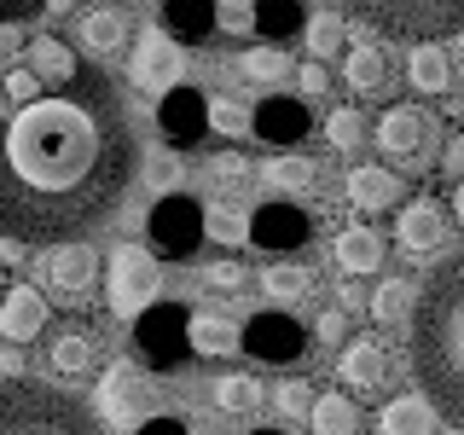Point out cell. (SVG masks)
Here are the masks:
<instances>
[{"label":"cell","mask_w":464,"mask_h":435,"mask_svg":"<svg viewBox=\"0 0 464 435\" xmlns=\"http://www.w3.org/2000/svg\"><path fill=\"white\" fill-rule=\"evenodd\" d=\"M140 169L134 122L105 64L0 111V232L24 244L82 238L116 215Z\"/></svg>","instance_id":"obj_1"},{"label":"cell","mask_w":464,"mask_h":435,"mask_svg":"<svg viewBox=\"0 0 464 435\" xmlns=\"http://www.w3.org/2000/svg\"><path fill=\"white\" fill-rule=\"evenodd\" d=\"M406 360L412 377L424 383L435 412L447 424L464 430V256L430 273V285H418L412 319H406Z\"/></svg>","instance_id":"obj_2"},{"label":"cell","mask_w":464,"mask_h":435,"mask_svg":"<svg viewBox=\"0 0 464 435\" xmlns=\"http://www.w3.org/2000/svg\"><path fill=\"white\" fill-rule=\"evenodd\" d=\"M0 435H111V430H105V418L87 412L58 383L6 377L0 383Z\"/></svg>","instance_id":"obj_3"},{"label":"cell","mask_w":464,"mask_h":435,"mask_svg":"<svg viewBox=\"0 0 464 435\" xmlns=\"http://www.w3.org/2000/svg\"><path fill=\"white\" fill-rule=\"evenodd\" d=\"M337 12L360 18L383 41H447L464 29V0H337Z\"/></svg>","instance_id":"obj_4"},{"label":"cell","mask_w":464,"mask_h":435,"mask_svg":"<svg viewBox=\"0 0 464 435\" xmlns=\"http://www.w3.org/2000/svg\"><path fill=\"white\" fill-rule=\"evenodd\" d=\"M203 203L192 192H163L151 203V215H145V250H151L157 261H192L198 256V244L209 238V221H203Z\"/></svg>","instance_id":"obj_5"},{"label":"cell","mask_w":464,"mask_h":435,"mask_svg":"<svg viewBox=\"0 0 464 435\" xmlns=\"http://www.w3.org/2000/svg\"><path fill=\"white\" fill-rule=\"evenodd\" d=\"M134 354L151 372H180L186 360L198 354L192 348V308H180V302H151L145 314H134Z\"/></svg>","instance_id":"obj_6"},{"label":"cell","mask_w":464,"mask_h":435,"mask_svg":"<svg viewBox=\"0 0 464 435\" xmlns=\"http://www.w3.org/2000/svg\"><path fill=\"white\" fill-rule=\"evenodd\" d=\"M157 290H163V261L145 250V244H116L111 273H105V308L134 325V314L151 308Z\"/></svg>","instance_id":"obj_7"},{"label":"cell","mask_w":464,"mask_h":435,"mask_svg":"<svg viewBox=\"0 0 464 435\" xmlns=\"http://www.w3.org/2000/svg\"><path fill=\"white\" fill-rule=\"evenodd\" d=\"M372 140L395 169H430L435 151H441V128H435V116H424L418 105H389L377 116Z\"/></svg>","instance_id":"obj_8"},{"label":"cell","mask_w":464,"mask_h":435,"mask_svg":"<svg viewBox=\"0 0 464 435\" xmlns=\"http://www.w3.org/2000/svg\"><path fill=\"white\" fill-rule=\"evenodd\" d=\"M308 325L302 319H290L285 308H261L244 319V331H238V348L250 360H261V366H296L302 354H308Z\"/></svg>","instance_id":"obj_9"},{"label":"cell","mask_w":464,"mask_h":435,"mask_svg":"<svg viewBox=\"0 0 464 435\" xmlns=\"http://www.w3.org/2000/svg\"><path fill=\"white\" fill-rule=\"evenodd\" d=\"M93 406H99V418H105V424L134 430V424L151 418V377H145L134 360H116V366H105V377H99Z\"/></svg>","instance_id":"obj_10"},{"label":"cell","mask_w":464,"mask_h":435,"mask_svg":"<svg viewBox=\"0 0 464 435\" xmlns=\"http://www.w3.org/2000/svg\"><path fill=\"white\" fill-rule=\"evenodd\" d=\"M314 238V215L296 209L290 198H267L261 209H250V244L267 256H296Z\"/></svg>","instance_id":"obj_11"},{"label":"cell","mask_w":464,"mask_h":435,"mask_svg":"<svg viewBox=\"0 0 464 435\" xmlns=\"http://www.w3.org/2000/svg\"><path fill=\"white\" fill-rule=\"evenodd\" d=\"M157 134L169 145H203L209 140V93L192 82H174L169 93H157Z\"/></svg>","instance_id":"obj_12"},{"label":"cell","mask_w":464,"mask_h":435,"mask_svg":"<svg viewBox=\"0 0 464 435\" xmlns=\"http://www.w3.org/2000/svg\"><path fill=\"white\" fill-rule=\"evenodd\" d=\"M186 47L180 41H169L163 29H145V35H134V53H128V82L145 87V93H169L174 82H180L186 70Z\"/></svg>","instance_id":"obj_13"},{"label":"cell","mask_w":464,"mask_h":435,"mask_svg":"<svg viewBox=\"0 0 464 435\" xmlns=\"http://www.w3.org/2000/svg\"><path fill=\"white\" fill-rule=\"evenodd\" d=\"M308 128H314V111H308V99H296V93H267L250 111V134L261 145H273V151L302 145V140H308Z\"/></svg>","instance_id":"obj_14"},{"label":"cell","mask_w":464,"mask_h":435,"mask_svg":"<svg viewBox=\"0 0 464 435\" xmlns=\"http://www.w3.org/2000/svg\"><path fill=\"white\" fill-rule=\"evenodd\" d=\"M41 279H47V290H58V302H87L99 285V250L93 244H76V238H58V250L47 256Z\"/></svg>","instance_id":"obj_15"},{"label":"cell","mask_w":464,"mask_h":435,"mask_svg":"<svg viewBox=\"0 0 464 435\" xmlns=\"http://www.w3.org/2000/svg\"><path fill=\"white\" fill-rule=\"evenodd\" d=\"M447 238H453V227H447V209H441L435 198H412V203H401L395 244H401L406 256L430 261V256H441V250H447Z\"/></svg>","instance_id":"obj_16"},{"label":"cell","mask_w":464,"mask_h":435,"mask_svg":"<svg viewBox=\"0 0 464 435\" xmlns=\"http://www.w3.org/2000/svg\"><path fill=\"white\" fill-rule=\"evenodd\" d=\"M47 296L41 290H29V285H12L6 296H0V337L6 343H35V337H47Z\"/></svg>","instance_id":"obj_17"},{"label":"cell","mask_w":464,"mask_h":435,"mask_svg":"<svg viewBox=\"0 0 464 435\" xmlns=\"http://www.w3.org/2000/svg\"><path fill=\"white\" fill-rule=\"evenodd\" d=\"M47 360H53L58 377H93V366H99V337H93V325L70 319V325L47 331Z\"/></svg>","instance_id":"obj_18"},{"label":"cell","mask_w":464,"mask_h":435,"mask_svg":"<svg viewBox=\"0 0 464 435\" xmlns=\"http://www.w3.org/2000/svg\"><path fill=\"white\" fill-rule=\"evenodd\" d=\"M343 192H348V203H354V209L383 215V209H401L406 186H401V174H395V169H383V163H360V169H348Z\"/></svg>","instance_id":"obj_19"},{"label":"cell","mask_w":464,"mask_h":435,"mask_svg":"<svg viewBox=\"0 0 464 435\" xmlns=\"http://www.w3.org/2000/svg\"><path fill=\"white\" fill-rule=\"evenodd\" d=\"M343 383H348V395H383V383H389L383 343H377V337L343 343Z\"/></svg>","instance_id":"obj_20"},{"label":"cell","mask_w":464,"mask_h":435,"mask_svg":"<svg viewBox=\"0 0 464 435\" xmlns=\"http://www.w3.org/2000/svg\"><path fill=\"white\" fill-rule=\"evenodd\" d=\"M343 82L354 87L360 99H383L389 87H395V64H389V53L377 47V41H360V47H348V58H343Z\"/></svg>","instance_id":"obj_21"},{"label":"cell","mask_w":464,"mask_h":435,"mask_svg":"<svg viewBox=\"0 0 464 435\" xmlns=\"http://www.w3.org/2000/svg\"><path fill=\"white\" fill-rule=\"evenodd\" d=\"M76 24H82V47L99 53V58H111V53L128 47V12L116 6V0H93V6H82Z\"/></svg>","instance_id":"obj_22"},{"label":"cell","mask_w":464,"mask_h":435,"mask_svg":"<svg viewBox=\"0 0 464 435\" xmlns=\"http://www.w3.org/2000/svg\"><path fill=\"white\" fill-rule=\"evenodd\" d=\"M157 24H163V35L180 41V47H203V41L215 35V0H163Z\"/></svg>","instance_id":"obj_23"},{"label":"cell","mask_w":464,"mask_h":435,"mask_svg":"<svg viewBox=\"0 0 464 435\" xmlns=\"http://www.w3.org/2000/svg\"><path fill=\"white\" fill-rule=\"evenodd\" d=\"M383 250L389 244L372 227H343L337 244H331V261H337V273H348V279H366V273L383 267Z\"/></svg>","instance_id":"obj_24"},{"label":"cell","mask_w":464,"mask_h":435,"mask_svg":"<svg viewBox=\"0 0 464 435\" xmlns=\"http://www.w3.org/2000/svg\"><path fill=\"white\" fill-rule=\"evenodd\" d=\"M256 6V35L261 41H296L308 29V0H250Z\"/></svg>","instance_id":"obj_25"},{"label":"cell","mask_w":464,"mask_h":435,"mask_svg":"<svg viewBox=\"0 0 464 435\" xmlns=\"http://www.w3.org/2000/svg\"><path fill=\"white\" fill-rule=\"evenodd\" d=\"M377 430H383V435H435V401L430 395H395V401H383Z\"/></svg>","instance_id":"obj_26"},{"label":"cell","mask_w":464,"mask_h":435,"mask_svg":"<svg viewBox=\"0 0 464 435\" xmlns=\"http://www.w3.org/2000/svg\"><path fill=\"white\" fill-rule=\"evenodd\" d=\"M24 58H29V70H35L41 82H53V87H64V82L82 70L76 53H70L58 35H29V53H24Z\"/></svg>","instance_id":"obj_27"},{"label":"cell","mask_w":464,"mask_h":435,"mask_svg":"<svg viewBox=\"0 0 464 435\" xmlns=\"http://www.w3.org/2000/svg\"><path fill=\"white\" fill-rule=\"evenodd\" d=\"M308 424H314V435H360V406H354V395H314V406H308Z\"/></svg>","instance_id":"obj_28"},{"label":"cell","mask_w":464,"mask_h":435,"mask_svg":"<svg viewBox=\"0 0 464 435\" xmlns=\"http://www.w3.org/2000/svg\"><path fill=\"white\" fill-rule=\"evenodd\" d=\"M406 76H412L418 93H447L453 87V64H447V53L435 47V41H418L412 64H406Z\"/></svg>","instance_id":"obj_29"},{"label":"cell","mask_w":464,"mask_h":435,"mask_svg":"<svg viewBox=\"0 0 464 435\" xmlns=\"http://www.w3.org/2000/svg\"><path fill=\"white\" fill-rule=\"evenodd\" d=\"M238 331L244 325H232L227 314H192V348L198 354H238Z\"/></svg>","instance_id":"obj_30"},{"label":"cell","mask_w":464,"mask_h":435,"mask_svg":"<svg viewBox=\"0 0 464 435\" xmlns=\"http://www.w3.org/2000/svg\"><path fill=\"white\" fill-rule=\"evenodd\" d=\"M209 401L221 406L227 418H250L256 406H261V383H256V377H244V372H227V377H215Z\"/></svg>","instance_id":"obj_31"},{"label":"cell","mask_w":464,"mask_h":435,"mask_svg":"<svg viewBox=\"0 0 464 435\" xmlns=\"http://www.w3.org/2000/svg\"><path fill=\"white\" fill-rule=\"evenodd\" d=\"M412 302H418L412 279H383L372 290V319L377 325H401V319H412Z\"/></svg>","instance_id":"obj_32"},{"label":"cell","mask_w":464,"mask_h":435,"mask_svg":"<svg viewBox=\"0 0 464 435\" xmlns=\"http://www.w3.org/2000/svg\"><path fill=\"white\" fill-rule=\"evenodd\" d=\"M238 76L256 82V87H279V82L290 76V58L273 47V41H267V47H244V53H238Z\"/></svg>","instance_id":"obj_33"},{"label":"cell","mask_w":464,"mask_h":435,"mask_svg":"<svg viewBox=\"0 0 464 435\" xmlns=\"http://www.w3.org/2000/svg\"><path fill=\"white\" fill-rule=\"evenodd\" d=\"M261 290H267L273 302H302L314 290V273L302 267V261H273V267H261Z\"/></svg>","instance_id":"obj_34"},{"label":"cell","mask_w":464,"mask_h":435,"mask_svg":"<svg viewBox=\"0 0 464 435\" xmlns=\"http://www.w3.org/2000/svg\"><path fill=\"white\" fill-rule=\"evenodd\" d=\"M267 180L279 186V192H308V186L319 180V163L314 157H296V145H290V151H279L267 163Z\"/></svg>","instance_id":"obj_35"},{"label":"cell","mask_w":464,"mask_h":435,"mask_svg":"<svg viewBox=\"0 0 464 435\" xmlns=\"http://www.w3.org/2000/svg\"><path fill=\"white\" fill-rule=\"evenodd\" d=\"M209 134L244 140V134H250V111H244L238 99H215V93H209Z\"/></svg>","instance_id":"obj_36"},{"label":"cell","mask_w":464,"mask_h":435,"mask_svg":"<svg viewBox=\"0 0 464 435\" xmlns=\"http://www.w3.org/2000/svg\"><path fill=\"white\" fill-rule=\"evenodd\" d=\"M302 35H308L314 58H337V53H343V18H337V12H314Z\"/></svg>","instance_id":"obj_37"},{"label":"cell","mask_w":464,"mask_h":435,"mask_svg":"<svg viewBox=\"0 0 464 435\" xmlns=\"http://www.w3.org/2000/svg\"><path fill=\"white\" fill-rule=\"evenodd\" d=\"M325 140H331V151H354V145L366 140L360 111H354V105H337V111H331V122H325Z\"/></svg>","instance_id":"obj_38"},{"label":"cell","mask_w":464,"mask_h":435,"mask_svg":"<svg viewBox=\"0 0 464 435\" xmlns=\"http://www.w3.org/2000/svg\"><path fill=\"white\" fill-rule=\"evenodd\" d=\"M203 221H209V238H221V244H244V238H250V215H238V209H209Z\"/></svg>","instance_id":"obj_39"},{"label":"cell","mask_w":464,"mask_h":435,"mask_svg":"<svg viewBox=\"0 0 464 435\" xmlns=\"http://www.w3.org/2000/svg\"><path fill=\"white\" fill-rule=\"evenodd\" d=\"M215 29H227V35L256 29V6H250V0H215Z\"/></svg>","instance_id":"obj_40"},{"label":"cell","mask_w":464,"mask_h":435,"mask_svg":"<svg viewBox=\"0 0 464 435\" xmlns=\"http://www.w3.org/2000/svg\"><path fill=\"white\" fill-rule=\"evenodd\" d=\"M203 285L209 290H227V296H238L244 290V261H203Z\"/></svg>","instance_id":"obj_41"},{"label":"cell","mask_w":464,"mask_h":435,"mask_svg":"<svg viewBox=\"0 0 464 435\" xmlns=\"http://www.w3.org/2000/svg\"><path fill=\"white\" fill-rule=\"evenodd\" d=\"M244 174H250V163H244V151H221L209 163V180L221 186V192H232V186H244Z\"/></svg>","instance_id":"obj_42"},{"label":"cell","mask_w":464,"mask_h":435,"mask_svg":"<svg viewBox=\"0 0 464 435\" xmlns=\"http://www.w3.org/2000/svg\"><path fill=\"white\" fill-rule=\"evenodd\" d=\"M145 180H151V192H157V198L174 192V186H180V157H174V151H157V157H151V169H145Z\"/></svg>","instance_id":"obj_43"},{"label":"cell","mask_w":464,"mask_h":435,"mask_svg":"<svg viewBox=\"0 0 464 435\" xmlns=\"http://www.w3.org/2000/svg\"><path fill=\"white\" fill-rule=\"evenodd\" d=\"M308 406H314L308 383H279V389H273V412H285V418H302Z\"/></svg>","instance_id":"obj_44"},{"label":"cell","mask_w":464,"mask_h":435,"mask_svg":"<svg viewBox=\"0 0 464 435\" xmlns=\"http://www.w3.org/2000/svg\"><path fill=\"white\" fill-rule=\"evenodd\" d=\"M41 87H47V82H41L35 70H18V64H6V99H12V105H24V99H35Z\"/></svg>","instance_id":"obj_45"},{"label":"cell","mask_w":464,"mask_h":435,"mask_svg":"<svg viewBox=\"0 0 464 435\" xmlns=\"http://www.w3.org/2000/svg\"><path fill=\"white\" fill-rule=\"evenodd\" d=\"M314 337H319V343H343V337H348V308H343V302L314 319Z\"/></svg>","instance_id":"obj_46"},{"label":"cell","mask_w":464,"mask_h":435,"mask_svg":"<svg viewBox=\"0 0 464 435\" xmlns=\"http://www.w3.org/2000/svg\"><path fill=\"white\" fill-rule=\"evenodd\" d=\"M134 435H192L186 418H169V412H151L145 424H134Z\"/></svg>","instance_id":"obj_47"},{"label":"cell","mask_w":464,"mask_h":435,"mask_svg":"<svg viewBox=\"0 0 464 435\" xmlns=\"http://www.w3.org/2000/svg\"><path fill=\"white\" fill-rule=\"evenodd\" d=\"M18 53H29V35L18 24H0V64H12Z\"/></svg>","instance_id":"obj_48"},{"label":"cell","mask_w":464,"mask_h":435,"mask_svg":"<svg viewBox=\"0 0 464 435\" xmlns=\"http://www.w3.org/2000/svg\"><path fill=\"white\" fill-rule=\"evenodd\" d=\"M331 87V76H325V64H302V99H319Z\"/></svg>","instance_id":"obj_49"},{"label":"cell","mask_w":464,"mask_h":435,"mask_svg":"<svg viewBox=\"0 0 464 435\" xmlns=\"http://www.w3.org/2000/svg\"><path fill=\"white\" fill-rule=\"evenodd\" d=\"M47 0H0V24H24L29 12H41Z\"/></svg>","instance_id":"obj_50"},{"label":"cell","mask_w":464,"mask_h":435,"mask_svg":"<svg viewBox=\"0 0 464 435\" xmlns=\"http://www.w3.org/2000/svg\"><path fill=\"white\" fill-rule=\"evenodd\" d=\"M441 169L453 174V180H464V134H459V140H447V151H441Z\"/></svg>","instance_id":"obj_51"},{"label":"cell","mask_w":464,"mask_h":435,"mask_svg":"<svg viewBox=\"0 0 464 435\" xmlns=\"http://www.w3.org/2000/svg\"><path fill=\"white\" fill-rule=\"evenodd\" d=\"M0 372H6V377H24V343H6V348H0Z\"/></svg>","instance_id":"obj_52"},{"label":"cell","mask_w":464,"mask_h":435,"mask_svg":"<svg viewBox=\"0 0 464 435\" xmlns=\"http://www.w3.org/2000/svg\"><path fill=\"white\" fill-rule=\"evenodd\" d=\"M0 261H12V267H18V261H24V238H12V232H0Z\"/></svg>","instance_id":"obj_53"},{"label":"cell","mask_w":464,"mask_h":435,"mask_svg":"<svg viewBox=\"0 0 464 435\" xmlns=\"http://www.w3.org/2000/svg\"><path fill=\"white\" fill-rule=\"evenodd\" d=\"M47 12L58 18V12H76V0H47Z\"/></svg>","instance_id":"obj_54"},{"label":"cell","mask_w":464,"mask_h":435,"mask_svg":"<svg viewBox=\"0 0 464 435\" xmlns=\"http://www.w3.org/2000/svg\"><path fill=\"white\" fill-rule=\"evenodd\" d=\"M453 215H459V227H464V180H459V192H453Z\"/></svg>","instance_id":"obj_55"},{"label":"cell","mask_w":464,"mask_h":435,"mask_svg":"<svg viewBox=\"0 0 464 435\" xmlns=\"http://www.w3.org/2000/svg\"><path fill=\"white\" fill-rule=\"evenodd\" d=\"M250 435H285V430H250Z\"/></svg>","instance_id":"obj_56"},{"label":"cell","mask_w":464,"mask_h":435,"mask_svg":"<svg viewBox=\"0 0 464 435\" xmlns=\"http://www.w3.org/2000/svg\"><path fill=\"white\" fill-rule=\"evenodd\" d=\"M459 58H464V29H459Z\"/></svg>","instance_id":"obj_57"},{"label":"cell","mask_w":464,"mask_h":435,"mask_svg":"<svg viewBox=\"0 0 464 435\" xmlns=\"http://www.w3.org/2000/svg\"><path fill=\"white\" fill-rule=\"evenodd\" d=\"M192 435H215V430H192Z\"/></svg>","instance_id":"obj_58"}]
</instances>
